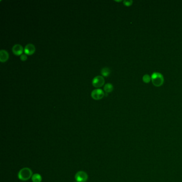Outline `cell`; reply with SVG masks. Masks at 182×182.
Segmentation results:
<instances>
[{"mask_svg": "<svg viewBox=\"0 0 182 182\" xmlns=\"http://www.w3.org/2000/svg\"><path fill=\"white\" fill-rule=\"evenodd\" d=\"M33 176L32 171L29 168H24L22 169L18 174V177L22 181H27Z\"/></svg>", "mask_w": 182, "mask_h": 182, "instance_id": "1", "label": "cell"}, {"mask_svg": "<svg viewBox=\"0 0 182 182\" xmlns=\"http://www.w3.org/2000/svg\"><path fill=\"white\" fill-rule=\"evenodd\" d=\"M123 4L126 7H130L133 3V1L132 0H125L123 1Z\"/></svg>", "mask_w": 182, "mask_h": 182, "instance_id": "13", "label": "cell"}, {"mask_svg": "<svg viewBox=\"0 0 182 182\" xmlns=\"http://www.w3.org/2000/svg\"><path fill=\"white\" fill-rule=\"evenodd\" d=\"M35 51V46L32 44H28L25 46L24 52L27 55H32Z\"/></svg>", "mask_w": 182, "mask_h": 182, "instance_id": "6", "label": "cell"}, {"mask_svg": "<svg viewBox=\"0 0 182 182\" xmlns=\"http://www.w3.org/2000/svg\"><path fill=\"white\" fill-rule=\"evenodd\" d=\"M9 53L5 50H1L0 51V61L2 63H4L9 59Z\"/></svg>", "mask_w": 182, "mask_h": 182, "instance_id": "8", "label": "cell"}, {"mask_svg": "<svg viewBox=\"0 0 182 182\" xmlns=\"http://www.w3.org/2000/svg\"><path fill=\"white\" fill-rule=\"evenodd\" d=\"M20 59L22 61H26L27 59V56L26 54H22L20 56Z\"/></svg>", "mask_w": 182, "mask_h": 182, "instance_id": "14", "label": "cell"}, {"mask_svg": "<svg viewBox=\"0 0 182 182\" xmlns=\"http://www.w3.org/2000/svg\"><path fill=\"white\" fill-rule=\"evenodd\" d=\"M143 81L144 83L145 84H148L151 82V76H150L148 74H145L144 76H143Z\"/></svg>", "mask_w": 182, "mask_h": 182, "instance_id": "12", "label": "cell"}, {"mask_svg": "<svg viewBox=\"0 0 182 182\" xmlns=\"http://www.w3.org/2000/svg\"><path fill=\"white\" fill-rule=\"evenodd\" d=\"M101 73L103 76H109L111 74L110 69L108 67H104L101 70Z\"/></svg>", "mask_w": 182, "mask_h": 182, "instance_id": "11", "label": "cell"}, {"mask_svg": "<svg viewBox=\"0 0 182 182\" xmlns=\"http://www.w3.org/2000/svg\"><path fill=\"white\" fill-rule=\"evenodd\" d=\"M104 90L106 93H110L113 90V86L112 84L108 83L106 84L104 87Z\"/></svg>", "mask_w": 182, "mask_h": 182, "instance_id": "9", "label": "cell"}, {"mask_svg": "<svg viewBox=\"0 0 182 182\" xmlns=\"http://www.w3.org/2000/svg\"></svg>", "mask_w": 182, "mask_h": 182, "instance_id": "15", "label": "cell"}, {"mask_svg": "<svg viewBox=\"0 0 182 182\" xmlns=\"http://www.w3.org/2000/svg\"><path fill=\"white\" fill-rule=\"evenodd\" d=\"M42 179V176H41V175L38 174L33 175L32 177V180L33 182H41Z\"/></svg>", "mask_w": 182, "mask_h": 182, "instance_id": "10", "label": "cell"}, {"mask_svg": "<svg viewBox=\"0 0 182 182\" xmlns=\"http://www.w3.org/2000/svg\"><path fill=\"white\" fill-rule=\"evenodd\" d=\"M12 52L15 55L17 56H21L23 53V48L22 46L20 44H15L12 47Z\"/></svg>", "mask_w": 182, "mask_h": 182, "instance_id": "7", "label": "cell"}, {"mask_svg": "<svg viewBox=\"0 0 182 182\" xmlns=\"http://www.w3.org/2000/svg\"><path fill=\"white\" fill-rule=\"evenodd\" d=\"M91 97L95 100H100L103 98L105 94L101 89H96L91 92Z\"/></svg>", "mask_w": 182, "mask_h": 182, "instance_id": "5", "label": "cell"}, {"mask_svg": "<svg viewBox=\"0 0 182 182\" xmlns=\"http://www.w3.org/2000/svg\"><path fill=\"white\" fill-rule=\"evenodd\" d=\"M76 182H86L88 179L87 174L84 171H79L75 175Z\"/></svg>", "mask_w": 182, "mask_h": 182, "instance_id": "3", "label": "cell"}, {"mask_svg": "<svg viewBox=\"0 0 182 182\" xmlns=\"http://www.w3.org/2000/svg\"><path fill=\"white\" fill-rule=\"evenodd\" d=\"M151 81L152 84L155 87H161L164 83L163 75L159 72H154L151 75Z\"/></svg>", "mask_w": 182, "mask_h": 182, "instance_id": "2", "label": "cell"}, {"mask_svg": "<svg viewBox=\"0 0 182 182\" xmlns=\"http://www.w3.org/2000/svg\"><path fill=\"white\" fill-rule=\"evenodd\" d=\"M104 84H105L104 78L102 76H100V75L95 77L92 81V84L93 86L96 88L102 87V86H104Z\"/></svg>", "mask_w": 182, "mask_h": 182, "instance_id": "4", "label": "cell"}]
</instances>
